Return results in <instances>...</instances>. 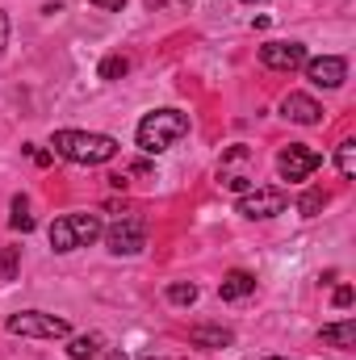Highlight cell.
<instances>
[{
	"label": "cell",
	"mask_w": 356,
	"mask_h": 360,
	"mask_svg": "<svg viewBox=\"0 0 356 360\" xmlns=\"http://www.w3.org/2000/svg\"><path fill=\"white\" fill-rule=\"evenodd\" d=\"M51 147H55V155H63L68 164H109L113 155H117V139H109V134H92V130H55L51 134Z\"/></svg>",
	"instance_id": "1"
},
{
	"label": "cell",
	"mask_w": 356,
	"mask_h": 360,
	"mask_svg": "<svg viewBox=\"0 0 356 360\" xmlns=\"http://www.w3.org/2000/svg\"><path fill=\"white\" fill-rule=\"evenodd\" d=\"M184 134H189V113H180V109H155V113H147V117L139 122V130H134V139H139V147H143L147 155H160V151L177 147Z\"/></svg>",
	"instance_id": "2"
},
{
	"label": "cell",
	"mask_w": 356,
	"mask_h": 360,
	"mask_svg": "<svg viewBox=\"0 0 356 360\" xmlns=\"http://www.w3.org/2000/svg\"><path fill=\"white\" fill-rule=\"evenodd\" d=\"M101 218L96 214H63V218H55L51 222V248L59 252V256H68V252H80V248H89L101 239Z\"/></svg>",
	"instance_id": "3"
},
{
	"label": "cell",
	"mask_w": 356,
	"mask_h": 360,
	"mask_svg": "<svg viewBox=\"0 0 356 360\" xmlns=\"http://www.w3.org/2000/svg\"><path fill=\"white\" fill-rule=\"evenodd\" d=\"M105 243H109L113 256H139V252L147 248V222H143V214L126 205V210L117 214V222L105 231Z\"/></svg>",
	"instance_id": "4"
},
{
	"label": "cell",
	"mask_w": 356,
	"mask_h": 360,
	"mask_svg": "<svg viewBox=\"0 0 356 360\" xmlns=\"http://www.w3.org/2000/svg\"><path fill=\"white\" fill-rule=\"evenodd\" d=\"M8 335H21V340H68L72 327L68 319H55L46 310H21V314H8Z\"/></svg>",
	"instance_id": "5"
},
{
	"label": "cell",
	"mask_w": 356,
	"mask_h": 360,
	"mask_svg": "<svg viewBox=\"0 0 356 360\" xmlns=\"http://www.w3.org/2000/svg\"><path fill=\"white\" fill-rule=\"evenodd\" d=\"M218 184L222 188H231V193H248V188H256V172H252V151L239 143V147H231L227 155H222V164H218Z\"/></svg>",
	"instance_id": "6"
},
{
	"label": "cell",
	"mask_w": 356,
	"mask_h": 360,
	"mask_svg": "<svg viewBox=\"0 0 356 360\" xmlns=\"http://www.w3.org/2000/svg\"><path fill=\"white\" fill-rule=\"evenodd\" d=\"M314 168H323V155H319L314 147H306V143H289V147H281V155H276L281 180H306Z\"/></svg>",
	"instance_id": "7"
},
{
	"label": "cell",
	"mask_w": 356,
	"mask_h": 360,
	"mask_svg": "<svg viewBox=\"0 0 356 360\" xmlns=\"http://www.w3.org/2000/svg\"><path fill=\"white\" fill-rule=\"evenodd\" d=\"M302 68H306V80H310L314 89H340V84L348 80V63H344L340 55H323V59H306Z\"/></svg>",
	"instance_id": "8"
},
{
	"label": "cell",
	"mask_w": 356,
	"mask_h": 360,
	"mask_svg": "<svg viewBox=\"0 0 356 360\" xmlns=\"http://www.w3.org/2000/svg\"><path fill=\"white\" fill-rule=\"evenodd\" d=\"M281 210H285L281 188H248V193H239V214L243 218H272Z\"/></svg>",
	"instance_id": "9"
},
{
	"label": "cell",
	"mask_w": 356,
	"mask_h": 360,
	"mask_svg": "<svg viewBox=\"0 0 356 360\" xmlns=\"http://www.w3.org/2000/svg\"><path fill=\"white\" fill-rule=\"evenodd\" d=\"M260 63L272 72H298L306 63V46L302 42H265L260 46Z\"/></svg>",
	"instance_id": "10"
},
{
	"label": "cell",
	"mask_w": 356,
	"mask_h": 360,
	"mask_svg": "<svg viewBox=\"0 0 356 360\" xmlns=\"http://www.w3.org/2000/svg\"><path fill=\"white\" fill-rule=\"evenodd\" d=\"M281 117H289V122H298V126H319V122H323V105H319L314 96H306V92H285Z\"/></svg>",
	"instance_id": "11"
},
{
	"label": "cell",
	"mask_w": 356,
	"mask_h": 360,
	"mask_svg": "<svg viewBox=\"0 0 356 360\" xmlns=\"http://www.w3.org/2000/svg\"><path fill=\"white\" fill-rule=\"evenodd\" d=\"M248 293H256V276L243 272V269L227 272L222 285H218V297H222V302H239V297H248Z\"/></svg>",
	"instance_id": "12"
},
{
	"label": "cell",
	"mask_w": 356,
	"mask_h": 360,
	"mask_svg": "<svg viewBox=\"0 0 356 360\" xmlns=\"http://www.w3.org/2000/svg\"><path fill=\"white\" fill-rule=\"evenodd\" d=\"M189 344L218 352V348H231V344H235V331H227V327H193V331H189Z\"/></svg>",
	"instance_id": "13"
},
{
	"label": "cell",
	"mask_w": 356,
	"mask_h": 360,
	"mask_svg": "<svg viewBox=\"0 0 356 360\" xmlns=\"http://www.w3.org/2000/svg\"><path fill=\"white\" fill-rule=\"evenodd\" d=\"M319 340H323V344H331V348H340V352H352V348H356V323H352V319L331 323V327H323V331H319Z\"/></svg>",
	"instance_id": "14"
},
{
	"label": "cell",
	"mask_w": 356,
	"mask_h": 360,
	"mask_svg": "<svg viewBox=\"0 0 356 360\" xmlns=\"http://www.w3.org/2000/svg\"><path fill=\"white\" fill-rule=\"evenodd\" d=\"M101 348H105V340H101L96 331H89V335H76V340L68 344V356L72 360H96Z\"/></svg>",
	"instance_id": "15"
},
{
	"label": "cell",
	"mask_w": 356,
	"mask_h": 360,
	"mask_svg": "<svg viewBox=\"0 0 356 360\" xmlns=\"http://www.w3.org/2000/svg\"><path fill=\"white\" fill-rule=\"evenodd\" d=\"M336 168H340L344 180L356 176V139H344V143L336 147Z\"/></svg>",
	"instance_id": "16"
},
{
	"label": "cell",
	"mask_w": 356,
	"mask_h": 360,
	"mask_svg": "<svg viewBox=\"0 0 356 360\" xmlns=\"http://www.w3.org/2000/svg\"><path fill=\"white\" fill-rule=\"evenodd\" d=\"M8 226H13V231H34V214H30V201H25L21 193L13 197V218H8Z\"/></svg>",
	"instance_id": "17"
},
{
	"label": "cell",
	"mask_w": 356,
	"mask_h": 360,
	"mask_svg": "<svg viewBox=\"0 0 356 360\" xmlns=\"http://www.w3.org/2000/svg\"><path fill=\"white\" fill-rule=\"evenodd\" d=\"M327 201H331V193H323V188H310L302 201H298V214H306V218H314L319 210H327Z\"/></svg>",
	"instance_id": "18"
},
{
	"label": "cell",
	"mask_w": 356,
	"mask_h": 360,
	"mask_svg": "<svg viewBox=\"0 0 356 360\" xmlns=\"http://www.w3.org/2000/svg\"><path fill=\"white\" fill-rule=\"evenodd\" d=\"M168 302H172V306H193V302H197V285H193V281L168 285Z\"/></svg>",
	"instance_id": "19"
},
{
	"label": "cell",
	"mask_w": 356,
	"mask_h": 360,
	"mask_svg": "<svg viewBox=\"0 0 356 360\" xmlns=\"http://www.w3.org/2000/svg\"><path fill=\"white\" fill-rule=\"evenodd\" d=\"M130 72V59L126 55H109L105 63H101V80H122Z\"/></svg>",
	"instance_id": "20"
},
{
	"label": "cell",
	"mask_w": 356,
	"mask_h": 360,
	"mask_svg": "<svg viewBox=\"0 0 356 360\" xmlns=\"http://www.w3.org/2000/svg\"><path fill=\"white\" fill-rule=\"evenodd\" d=\"M17 264H21V248H4V256H0V272H4V281L17 276Z\"/></svg>",
	"instance_id": "21"
},
{
	"label": "cell",
	"mask_w": 356,
	"mask_h": 360,
	"mask_svg": "<svg viewBox=\"0 0 356 360\" xmlns=\"http://www.w3.org/2000/svg\"><path fill=\"white\" fill-rule=\"evenodd\" d=\"M331 302H336V306H340V310H348V306H352V285H340V289H336V297H331Z\"/></svg>",
	"instance_id": "22"
},
{
	"label": "cell",
	"mask_w": 356,
	"mask_h": 360,
	"mask_svg": "<svg viewBox=\"0 0 356 360\" xmlns=\"http://www.w3.org/2000/svg\"><path fill=\"white\" fill-rule=\"evenodd\" d=\"M25 151H30V160H34L38 168H46V164H51V151H38V147H25Z\"/></svg>",
	"instance_id": "23"
},
{
	"label": "cell",
	"mask_w": 356,
	"mask_h": 360,
	"mask_svg": "<svg viewBox=\"0 0 356 360\" xmlns=\"http://www.w3.org/2000/svg\"><path fill=\"white\" fill-rule=\"evenodd\" d=\"M4 46H8V13L0 8V55H4Z\"/></svg>",
	"instance_id": "24"
},
{
	"label": "cell",
	"mask_w": 356,
	"mask_h": 360,
	"mask_svg": "<svg viewBox=\"0 0 356 360\" xmlns=\"http://www.w3.org/2000/svg\"><path fill=\"white\" fill-rule=\"evenodd\" d=\"M89 4H96V8H105V13H117L126 0H89Z\"/></svg>",
	"instance_id": "25"
},
{
	"label": "cell",
	"mask_w": 356,
	"mask_h": 360,
	"mask_svg": "<svg viewBox=\"0 0 356 360\" xmlns=\"http://www.w3.org/2000/svg\"><path fill=\"white\" fill-rule=\"evenodd\" d=\"M96 360H130V356H126L122 348H101V356H96Z\"/></svg>",
	"instance_id": "26"
},
{
	"label": "cell",
	"mask_w": 356,
	"mask_h": 360,
	"mask_svg": "<svg viewBox=\"0 0 356 360\" xmlns=\"http://www.w3.org/2000/svg\"><path fill=\"white\" fill-rule=\"evenodd\" d=\"M243 4H265V0H243Z\"/></svg>",
	"instance_id": "27"
},
{
	"label": "cell",
	"mask_w": 356,
	"mask_h": 360,
	"mask_svg": "<svg viewBox=\"0 0 356 360\" xmlns=\"http://www.w3.org/2000/svg\"><path fill=\"white\" fill-rule=\"evenodd\" d=\"M265 360H289V356H265Z\"/></svg>",
	"instance_id": "28"
},
{
	"label": "cell",
	"mask_w": 356,
	"mask_h": 360,
	"mask_svg": "<svg viewBox=\"0 0 356 360\" xmlns=\"http://www.w3.org/2000/svg\"><path fill=\"white\" fill-rule=\"evenodd\" d=\"M143 360H155V356H143Z\"/></svg>",
	"instance_id": "29"
}]
</instances>
